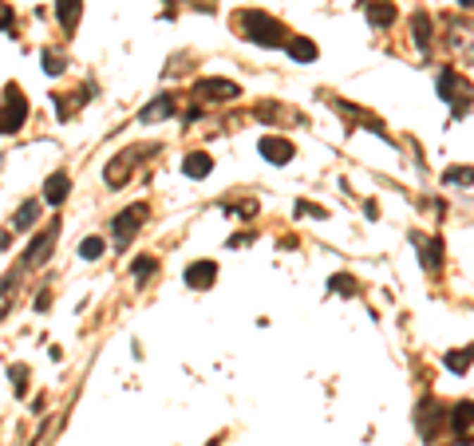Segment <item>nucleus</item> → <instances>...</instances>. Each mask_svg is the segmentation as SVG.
<instances>
[{
    "label": "nucleus",
    "instance_id": "1",
    "mask_svg": "<svg viewBox=\"0 0 474 446\" xmlns=\"http://www.w3.org/2000/svg\"><path fill=\"white\" fill-rule=\"evenodd\" d=\"M233 28L242 32L249 44H257V48H285L289 44V28H285L281 20H273L269 12L261 8H245L233 16Z\"/></svg>",
    "mask_w": 474,
    "mask_h": 446
},
{
    "label": "nucleus",
    "instance_id": "19",
    "mask_svg": "<svg viewBox=\"0 0 474 446\" xmlns=\"http://www.w3.org/2000/svg\"><path fill=\"white\" fill-rule=\"evenodd\" d=\"M470 359H474V347H454V352H447L443 364L451 367V371H466V367H470Z\"/></svg>",
    "mask_w": 474,
    "mask_h": 446
},
{
    "label": "nucleus",
    "instance_id": "15",
    "mask_svg": "<svg viewBox=\"0 0 474 446\" xmlns=\"http://www.w3.org/2000/svg\"><path fill=\"white\" fill-rule=\"evenodd\" d=\"M170 115H174V99H170V95H158L154 103L142 107L139 123H158V119H170Z\"/></svg>",
    "mask_w": 474,
    "mask_h": 446
},
{
    "label": "nucleus",
    "instance_id": "28",
    "mask_svg": "<svg viewBox=\"0 0 474 446\" xmlns=\"http://www.w3.org/2000/svg\"><path fill=\"white\" fill-rule=\"evenodd\" d=\"M24 379H28V371H24V367H12V387H16V395H24Z\"/></svg>",
    "mask_w": 474,
    "mask_h": 446
},
{
    "label": "nucleus",
    "instance_id": "30",
    "mask_svg": "<svg viewBox=\"0 0 474 446\" xmlns=\"http://www.w3.org/2000/svg\"><path fill=\"white\" fill-rule=\"evenodd\" d=\"M8 24H12V8L8 4H0V28H8Z\"/></svg>",
    "mask_w": 474,
    "mask_h": 446
},
{
    "label": "nucleus",
    "instance_id": "3",
    "mask_svg": "<svg viewBox=\"0 0 474 446\" xmlns=\"http://www.w3.org/2000/svg\"><path fill=\"white\" fill-rule=\"evenodd\" d=\"M146 213L151 209L142 206V202H135V206H127L123 213H115V221H111V233H115V245H127V241L135 237L142 229V221H146Z\"/></svg>",
    "mask_w": 474,
    "mask_h": 446
},
{
    "label": "nucleus",
    "instance_id": "25",
    "mask_svg": "<svg viewBox=\"0 0 474 446\" xmlns=\"http://www.w3.org/2000/svg\"><path fill=\"white\" fill-rule=\"evenodd\" d=\"M103 249H107V245H103V237H87V241L80 245V257H83V261H95Z\"/></svg>",
    "mask_w": 474,
    "mask_h": 446
},
{
    "label": "nucleus",
    "instance_id": "24",
    "mask_svg": "<svg viewBox=\"0 0 474 446\" xmlns=\"http://www.w3.org/2000/svg\"><path fill=\"white\" fill-rule=\"evenodd\" d=\"M68 68V60H63V51H44V71H48V75H60V71Z\"/></svg>",
    "mask_w": 474,
    "mask_h": 446
},
{
    "label": "nucleus",
    "instance_id": "14",
    "mask_svg": "<svg viewBox=\"0 0 474 446\" xmlns=\"http://www.w3.org/2000/svg\"><path fill=\"white\" fill-rule=\"evenodd\" d=\"M210 170H213V159L206 150H194V154H186V162H182V174H186V178H206Z\"/></svg>",
    "mask_w": 474,
    "mask_h": 446
},
{
    "label": "nucleus",
    "instance_id": "27",
    "mask_svg": "<svg viewBox=\"0 0 474 446\" xmlns=\"http://www.w3.org/2000/svg\"><path fill=\"white\" fill-rule=\"evenodd\" d=\"M301 213L304 218H324V209L313 206V202H297V218H301Z\"/></svg>",
    "mask_w": 474,
    "mask_h": 446
},
{
    "label": "nucleus",
    "instance_id": "20",
    "mask_svg": "<svg viewBox=\"0 0 474 446\" xmlns=\"http://www.w3.org/2000/svg\"><path fill=\"white\" fill-rule=\"evenodd\" d=\"M36 218H40V202H24V206L16 209V218H12V225H16V229H28Z\"/></svg>",
    "mask_w": 474,
    "mask_h": 446
},
{
    "label": "nucleus",
    "instance_id": "12",
    "mask_svg": "<svg viewBox=\"0 0 474 446\" xmlns=\"http://www.w3.org/2000/svg\"><path fill=\"white\" fill-rule=\"evenodd\" d=\"M363 12H368V20H372L375 28L395 24V4H392V0H368V4H363Z\"/></svg>",
    "mask_w": 474,
    "mask_h": 446
},
{
    "label": "nucleus",
    "instance_id": "10",
    "mask_svg": "<svg viewBox=\"0 0 474 446\" xmlns=\"http://www.w3.org/2000/svg\"><path fill=\"white\" fill-rule=\"evenodd\" d=\"M213 280H218V265H213V261H194V265L186 268V285L190 288H210Z\"/></svg>",
    "mask_w": 474,
    "mask_h": 446
},
{
    "label": "nucleus",
    "instance_id": "4",
    "mask_svg": "<svg viewBox=\"0 0 474 446\" xmlns=\"http://www.w3.org/2000/svg\"><path fill=\"white\" fill-rule=\"evenodd\" d=\"M439 95H443L447 103H454V115H463L466 99H470V83H466L454 68H447L443 75H439Z\"/></svg>",
    "mask_w": 474,
    "mask_h": 446
},
{
    "label": "nucleus",
    "instance_id": "22",
    "mask_svg": "<svg viewBox=\"0 0 474 446\" xmlns=\"http://www.w3.org/2000/svg\"><path fill=\"white\" fill-rule=\"evenodd\" d=\"M328 288H332V292H340V297H356V277H348V273H336L332 280H328Z\"/></svg>",
    "mask_w": 474,
    "mask_h": 446
},
{
    "label": "nucleus",
    "instance_id": "11",
    "mask_svg": "<svg viewBox=\"0 0 474 446\" xmlns=\"http://www.w3.org/2000/svg\"><path fill=\"white\" fill-rule=\"evenodd\" d=\"M447 426H451V430H459V435H463V430H470V426H474V399L454 403L451 415H447Z\"/></svg>",
    "mask_w": 474,
    "mask_h": 446
},
{
    "label": "nucleus",
    "instance_id": "23",
    "mask_svg": "<svg viewBox=\"0 0 474 446\" xmlns=\"http://www.w3.org/2000/svg\"><path fill=\"white\" fill-rule=\"evenodd\" d=\"M411 28H415V44H419V48H427V44H431V20H427L423 12H415Z\"/></svg>",
    "mask_w": 474,
    "mask_h": 446
},
{
    "label": "nucleus",
    "instance_id": "18",
    "mask_svg": "<svg viewBox=\"0 0 474 446\" xmlns=\"http://www.w3.org/2000/svg\"><path fill=\"white\" fill-rule=\"evenodd\" d=\"M80 12H83V0H56V16H60L63 32H71L80 24Z\"/></svg>",
    "mask_w": 474,
    "mask_h": 446
},
{
    "label": "nucleus",
    "instance_id": "8",
    "mask_svg": "<svg viewBox=\"0 0 474 446\" xmlns=\"http://www.w3.org/2000/svg\"><path fill=\"white\" fill-rule=\"evenodd\" d=\"M443 423H447L443 403H439V399H423V403H419V430H423L427 438H435Z\"/></svg>",
    "mask_w": 474,
    "mask_h": 446
},
{
    "label": "nucleus",
    "instance_id": "13",
    "mask_svg": "<svg viewBox=\"0 0 474 446\" xmlns=\"http://www.w3.org/2000/svg\"><path fill=\"white\" fill-rule=\"evenodd\" d=\"M68 190H71V178L60 170V174H51V178L44 182V202H48V206H60V202L68 198Z\"/></svg>",
    "mask_w": 474,
    "mask_h": 446
},
{
    "label": "nucleus",
    "instance_id": "31",
    "mask_svg": "<svg viewBox=\"0 0 474 446\" xmlns=\"http://www.w3.org/2000/svg\"><path fill=\"white\" fill-rule=\"evenodd\" d=\"M51 304V292H40V297H36V308H40V312H44V308H48Z\"/></svg>",
    "mask_w": 474,
    "mask_h": 446
},
{
    "label": "nucleus",
    "instance_id": "5",
    "mask_svg": "<svg viewBox=\"0 0 474 446\" xmlns=\"http://www.w3.org/2000/svg\"><path fill=\"white\" fill-rule=\"evenodd\" d=\"M198 95L202 99H210V103H230V99H242V87L233 80H198Z\"/></svg>",
    "mask_w": 474,
    "mask_h": 446
},
{
    "label": "nucleus",
    "instance_id": "2",
    "mask_svg": "<svg viewBox=\"0 0 474 446\" xmlns=\"http://www.w3.org/2000/svg\"><path fill=\"white\" fill-rule=\"evenodd\" d=\"M28 123V99L16 83L4 87V107H0V135H16Z\"/></svg>",
    "mask_w": 474,
    "mask_h": 446
},
{
    "label": "nucleus",
    "instance_id": "17",
    "mask_svg": "<svg viewBox=\"0 0 474 446\" xmlns=\"http://www.w3.org/2000/svg\"><path fill=\"white\" fill-rule=\"evenodd\" d=\"M285 51H289V56H293L297 63H313V60H316V44L308 40V36H289Z\"/></svg>",
    "mask_w": 474,
    "mask_h": 446
},
{
    "label": "nucleus",
    "instance_id": "26",
    "mask_svg": "<svg viewBox=\"0 0 474 446\" xmlns=\"http://www.w3.org/2000/svg\"><path fill=\"white\" fill-rule=\"evenodd\" d=\"M154 268H158V261H154V257H139V261H135V268H131V273H135L139 280H146V277L154 273Z\"/></svg>",
    "mask_w": 474,
    "mask_h": 446
},
{
    "label": "nucleus",
    "instance_id": "16",
    "mask_svg": "<svg viewBox=\"0 0 474 446\" xmlns=\"http://www.w3.org/2000/svg\"><path fill=\"white\" fill-rule=\"evenodd\" d=\"M419 261H423V268H427V273L435 277V273L443 268V241H439V237H431L427 245H419Z\"/></svg>",
    "mask_w": 474,
    "mask_h": 446
},
{
    "label": "nucleus",
    "instance_id": "9",
    "mask_svg": "<svg viewBox=\"0 0 474 446\" xmlns=\"http://www.w3.org/2000/svg\"><path fill=\"white\" fill-rule=\"evenodd\" d=\"M135 154H142V150L139 147H135V150H127V154H119V159H115L111 162V166H107V174H103V178H107V186H123V182H127V178H131V170H135Z\"/></svg>",
    "mask_w": 474,
    "mask_h": 446
},
{
    "label": "nucleus",
    "instance_id": "6",
    "mask_svg": "<svg viewBox=\"0 0 474 446\" xmlns=\"http://www.w3.org/2000/svg\"><path fill=\"white\" fill-rule=\"evenodd\" d=\"M56 237H60V225L51 221V225L44 229L40 237H36V241H32L28 249H24V265H28V268L44 265V261H48V253H51V245H56Z\"/></svg>",
    "mask_w": 474,
    "mask_h": 446
},
{
    "label": "nucleus",
    "instance_id": "29",
    "mask_svg": "<svg viewBox=\"0 0 474 446\" xmlns=\"http://www.w3.org/2000/svg\"><path fill=\"white\" fill-rule=\"evenodd\" d=\"M249 241H253V233H233V237H230V249H237V245H249Z\"/></svg>",
    "mask_w": 474,
    "mask_h": 446
},
{
    "label": "nucleus",
    "instance_id": "21",
    "mask_svg": "<svg viewBox=\"0 0 474 446\" xmlns=\"http://www.w3.org/2000/svg\"><path fill=\"white\" fill-rule=\"evenodd\" d=\"M443 182H447V186H470V182H474V166H451L443 174Z\"/></svg>",
    "mask_w": 474,
    "mask_h": 446
},
{
    "label": "nucleus",
    "instance_id": "32",
    "mask_svg": "<svg viewBox=\"0 0 474 446\" xmlns=\"http://www.w3.org/2000/svg\"><path fill=\"white\" fill-rule=\"evenodd\" d=\"M463 4H474V0H463Z\"/></svg>",
    "mask_w": 474,
    "mask_h": 446
},
{
    "label": "nucleus",
    "instance_id": "7",
    "mask_svg": "<svg viewBox=\"0 0 474 446\" xmlns=\"http://www.w3.org/2000/svg\"><path fill=\"white\" fill-rule=\"evenodd\" d=\"M257 150H261L273 166H285V162H293V154H297V147L289 139H281V135H265V139L257 142Z\"/></svg>",
    "mask_w": 474,
    "mask_h": 446
}]
</instances>
